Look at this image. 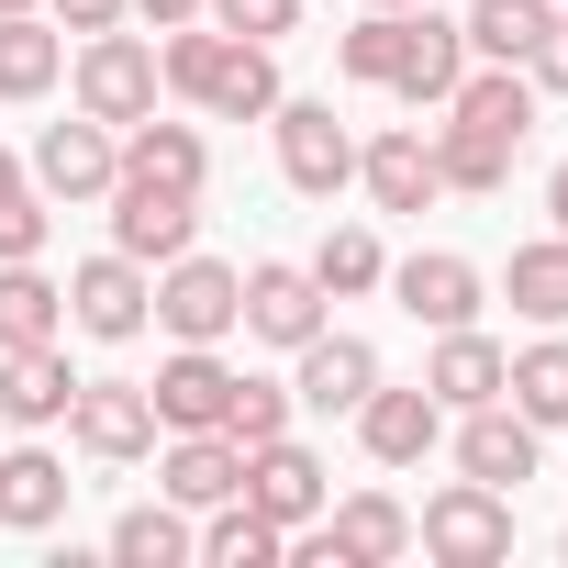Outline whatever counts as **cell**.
Here are the masks:
<instances>
[{
    "label": "cell",
    "mask_w": 568,
    "mask_h": 568,
    "mask_svg": "<svg viewBox=\"0 0 568 568\" xmlns=\"http://www.w3.org/2000/svg\"><path fill=\"white\" fill-rule=\"evenodd\" d=\"M413 546L446 557V568H501V557H513V490H490V479H446V490L413 513Z\"/></svg>",
    "instance_id": "1"
},
{
    "label": "cell",
    "mask_w": 568,
    "mask_h": 568,
    "mask_svg": "<svg viewBox=\"0 0 568 568\" xmlns=\"http://www.w3.org/2000/svg\"><path fill=\"white\" fill-rule=\"evenodd\" d=\"M68 90H79V112H90V123H112V134H123V123H145V112H156V45H145V34H123V23H112V34H79Z\"/></svg>",
    "instance_id": "2"
},
{
    "label": "cell",
    "mask_w": 568,
    "mask_h": 568,
    "mask_svg": "<svg viewBox=\"0 0 568 568\" xmlns=\"http://www.w3.org/2000/svg\"><path fill=\"white\" fill-rule=\"evenodd\" d=\"M145 313H156V267H134L123 245H101V256L68 267V324H79L90 346H134Z\"/></svg>",
    "instance_id": "3"
},
{
    "label": "cell",
    "mask_w": 568,
    "mask_h": 568,
    "mask_svg": "<svg viewBox=\"0 0 568 568\" xmlns=\"http://www.w3.org/2000/svg\"><path fill=\"white\" fill-rule=\"evenodd\" d=\"M234 313H245V267H223V256H201V245L156 267V313H145V324H168L179 346H223Z\"/></svg>",
    "instance_id": "4"
},
{
    "label": "cell",
    "mask_w": 568,
    "mask_h": 568,
    "mask_svg": "<svg viewBox=\"0 0 568 568\" xmlns=\"http://www.w3.org/2000/svg\"><path fill=\"white\" fill-rule=\"evenodd\" d=\"M291 546L313 568H390V557H413V513L390 490H357V501H324V524H302Z\"/></svg>",
    "instance_id": "5"
},
{
    "label": "cell",
    "mask_w": 568,
    "mask_h": 568,
    "mask_svg": "<svg viewBox=\"0 0 568 568\" xmlns=\"http://www.w3.org/2000/svg\"><path fill=\"white\" fill-rule=\"evenodd\" d=\"M156 402H145V379H79V402H68V446L79 457H101V468H134V457H156Z\"/></svg>",
    "instance_id": "6"
},
{
    "label": "cell",
    "mask_w": 568,
    "mask_h": 568,
    "mask_svg": "<svg viewBox=\"0 0 568 568\" xmlns=\"http://www.w3.org/2000/svg\"><path fill=\"white\" fill-rule=\"evenodd\" d=\"M112 245L134 267H168L201 245V190H168V179H112Z\"/></svg>",
    "instance_id": "7"
},
{
    "label": "cell",
    "mask_w": 568,
    "mask_h": 568,
    "mask_svg": "<svg viewBox=\"0 0 568 568\" xmlns=\"http://www.w3.org/2000/svg\"><path fill=\"white\" fill-rule=\"evenodd\" d=\"M267 123H278V179H291L302 201H335L357 179V134L335 123V101H278Z\"/></svg>",
    "instance_id": "8"
},
{
    "label": "cell",
    "mask_w": 568,
    "mask_h": 568,
    "mask_svg": "<svg viewBox=\"0 0 568 568\" xmlns=\"http://www.w3.org/2000/svg\"><path fill=\"white\" fill-rule=\"evenodd\" d=\"M23 179H34L45 201H112V179H123V134L90 123V112H79V123H45Z\"/></svg>",
    "instance_id": "9"
},
{
    "label": "cell",
    "mask_w": 568,
    "mask_h": 568,
    "mask_svg": "<svg viewBox=\"0 0 568 568\" xmlns=\"http://www.w3.org/2000/svg\"><path fill=\"white\" fill-rule=\"evenodd\" d=\"M256 346H313L324 335V278L302 256H256L245 267V313H234Z\"/></svg>",
    "instance_id": "10"
},
{
    "label": "cell",
    "mask_w": 568,
    "mask_h": 568,
    "mask_svg": "<svg viewBox=\"0 0 568 568\" xmlns=\"http://www.w3.org/2000/svg\"><path fill=\"white\" fill-rule=\"evenodd\" d=\"M245 501L267 513V524H324V501H335V479H324V457L302 446V435H267V446H245Z\"/></svg>",
    "instance_id": "11"
},
{
    "label": "cell",
    "mask_w": 568,
    "mask_h": 568,
    "mask_svg": "<svg viewBox=\"0 0 568 568\" xmlns=\"http://www.w3.org/2000/svg\"><path fill=\"white\" fill-rule=\"evenodd\" d=\"M390 291H402V313L424 324V335H446V324H479V256H457V245H413L402 267H390Z\"/></svg>",
    "instance_id": "12"
},
{
    "label": "cell",
    "mask_w": 568,
    "mask_h": 568,
    "mask_svg": "<svg viewBox=\"0 0 568 568\" xmlns=\"http://www.w3.org/2000/svg\"><path fill=\"white\" fill-rule=\"evenodd\" d=\"M357 190H368L379 212H435V201H446V179H435V134H424V123L368 134V145H357Z\"/></svg>",
    "instance_id": "13"
},
{
    "label": "cell",
    "mask_w": 568,
    "mask_h": 568,
    "mask_svg": "<svg viewBox=\"0 0 568 568\" xmlns=\"http://www.w3.org/2000/svg\"><path fill=\"white\" fill-rule=\"evenodd\" d=\"M357 446H368L379 468H424V457L446 446V402H435L424 379H413V390H390V379H379V390L357 402Z\"/></svg>",
    "instance_id": "14"
},
{
    "label": "cell",
    "mask_w": 568,
    "mask_h": 568,
    "mask_svg": "<svg viewBox=\"0 0 568 568\" xmlns=\"http://www.w3.org/2000/svg\"><path fill=\"white\" fill-rule=\"evenodd\" d=\"M156 490H168L179 513H212V501L245 490V446H234L223 424H201V435H156Z\"/></svg>",
    "instance_id": "15"
},
{
    "label": "cell",
    "mask_w": 568,
    "mask_h": 568,
    "mask_svg": "<svg viewBox=\"0 0 568 568\" xmlns=\"http://www.w3.org/2000/svg\"><path fill=\"white\" fill-rule=\"evenodd\" d=\"M291 357H302V379H291L302 413H357V402L379 390V346H368V335H335V324H324V335L291 346Z\"/></svg>",
    "instance_id": "16"
},
{
    "label": "cell",
    "mask_w": 568,
    "mask_h": 568,
    "mask_svg": "<svg viewBox=\"0 0 568 568\" xmlns=\"http://www.w3.org/2000/svg\"><path fill=\"white\" fill-rule=\"evenodd\" d=\"M68 402H79V368H68L57 335H45V346H0V413H12L23 435L68 424Z\"/></svg>",
    "instance_id": "17"
},
{
    "label": "cell",
    "mask_w": 568,
    "mask_h": 568,
    "mask_svg": "<svg viewBox=\"0 0 568 568\" xmlns=\"http://www.w3.org/2000/svg\"><path fill=\"white\" fill-rule=\"evenodd\" d=\"M468 79V34L446 23V12H413L402 23V68H390V101H413V112H446V90Z\"/></svg>",
    "instance_id": "18"
},
{
    "label": "cell",
    "mask_w": 568,
    "mask_h": 568,
    "mask_svg": "<svg viewBox=\"0 0 568 568\" xmlns=\"http://www.w3.org/2000/svg\"><path fill=\"white\" fill-rule=\"evenodd\" d=\"M457 479L524 490V479H535V424H524L513 402H479V413H457Z\"/></svg>",
    "instance_id": "19"
},
{
    "label": "cell",
    "mask_w": 568,
    "mask_h": 568,
    "mask_svg": "<svg viewBox=\"0 0 568 568\" xmlns=\"http://www.w3.org/2000/svg\"><path fill=\"white\" fill-rule=\"evenodd\" d=\"M68 457L57 446H0V524H12V535H57L68 524Z\"/></svg>",
    "instance_id": "20"
},
{
    "label": "cell",
    "mask_w": 568,
    "mask_h": 568,
    "mask_svg": "<svg viewBox=\"0 0 568 568\" xmlns=\"http://www.w3.org/2000/svg\"><path fill=\"white\" fill-rule=\"evenodd\" d=\"M278 101V45H245V34H223V57H212V79H201V112L212 123H267Z\"/></svg>",
    "instance_id": "21"
},
{
    "label": "cell",
    "mask_w": 568,
    "mask_h": 568,
    "mask_svg": "<svg viewBox=\"0 0 568 568\" xmlns=\"http://www.w3.org/2000/svg\"><path fill=\"white\" fill-rule=\"evenodd\" d=\"M446 123H468V134H490V145H524V134H535V79L468 57V79L446 90Z\"/></svg>",
    "instance_id": "22"
},
{
    "label": "cell",
    "mask_w": 568,
    "mask_h": 568,
    "mask_svg": "<svg viewBox=\"0 0 568 568\" xmlns=\"http://www.w3.org/2000/svg\"><path fill=\"white\" fill-rule=\"evenodd\" d=\"M145 402H156V424H168V435H201V424H223V402H234V368H223L212 346H179V357L145 379Z\"/></svg>",
    "instance_id": "23"
},
{
    "label": "cell",
    "mask_w": 568,
    "mask_h": 568,
    "mask_svg": "<svg viewBox=\"0 0 568 568\" xmlns=\"http://www.w3.org/2000/svg\"><path fill=\"white\" fill-rule=\"evenodd\" d=\"M123 179L212 190V134H201V123H168V112H145V123H123Z\"/></svg>",
    "instance_id": "24"
},
{
    "label": "cell",
    "mask_w": 568,
    "mask_h": 568,
    "mask_svg": "<svg viewBox=\"0 0 568 568\" xmlns=\"http://www.w3.org/2000/svg\"><path fill=\"white\" fill-rule=\"evenodd\" d=\"M424 390H435L446 413H479V402H501V346H490L479 324H446V335H435V357H424Z\"/></svg>",
    "instance_id": "25"
},
{
    "label": "cell",
    "mask_w": 568,
    "mask_h": 568,
    "mask_svg": "<svg viewBox=\"0 0 568 568\" xmlns=\"http://www.w3.org/2000/svg\"><path fill=\"white\" fill-rule=\"evenodd\" d=\"M101 546H112V568H190V557H201V524L156 490V501L112 513V535H101Z\"/></svg>",
    "instance_id": "26"
},
{
    "label": "cell",
    "mask_w": 568,
    "mask_h": 568,
    "mask_svg": "<svg viewBox=\"0 0 568 568\" xmlns=\"http://www.w3.org/2000/svg\"><path fill=\"white\" fill-rule=\"evenodd\" d=\"M501 402H513L535 435H557V424H568V335H557V324H535V346H524V357H501Z\"/></svg>",
    "instance_id": "27"
},
{
    "label": "cell",
    "mask_w": 568,
    "mask_h": 568,
    "mask_svg": "<svg viewBox=\"0 0 568 568\" xmlns=\"http://www.w3.org/2000/svg\"><path fill=\"white\" fill-rule=\"evenodd\" d=\"M68 79V34L45 12H0V101H45Z\"/></svg>",
    "instance_id": "28"
},
{
    "label": "cell",
    "mask_w": 568,
    "mask_h": 568,
    "mask_svg": "<svg viewBox=\"0 0 568 568\" xmlns=\"http://www.w3.org/2000/svg\"><path fill=\"white\" fill-rule=\"evenodd\" d=\"M278 557H291V524H267L245 490L201 513V568H278Z\"/></svg>",
    "instance_id": "29"
},
{
    "label": "cell",
    "mask_w": 568,
    "mask_h": 568,
    "mask_svg": "<svg viewBox=\"0 0 568 568\" xmlns=\"http://www.w3.org/2000/svg\"><path fill=\"white\" fill-rule=\"evenodd\" d=\"M45 335H68V291L34 256H0V346H45Z\"/></svg>",
    "instance_id": "30"
},
{
    "label": "cell",
    "mask_w": 568,
    "mask_h": 568,
    "mask_svg": "<svg viewBox=\"0 0 568 568\" xmlns=\"http://www.w3.org/2000/svg\"><path fill=\"white\" fill-rule=\"evenodd\" d=\"M546 12H557V0H468V57L479 68H524L535 57V34H546Z\"/></svg>",
    "instance_id": "31"
},
{
    "label": "cell",
    "mask_w": 568,
    "mask_h": 568,
    "mask_svg": "<svg viewBox=\"0 0 568 568\" xmlns=\"http://www.w3.org/2000/svg\"><path fill=\"white\" fill-rule=\"evenodd\" d=\"M501 291H513V313H524V324H568V234H535V245H513Z\"/></svg>",
    "instance_id": "32"
},
{
    "label": "cell",
    "mask_w": 568,
    "mask_h": 568,
    "mask_svg": "<svg viewBox=\"0 0 568 568\" xmlns=\"http://www.w3.org/2000/svg\"><path fill=\"white\" fill-rule=\"evenodd\" d=\"M302 267L324 278V302H357V291H379V278H390V256H379V234H368V223H335Z\"/></svg>",
    "instance_id": "33"
},
{
    "label": "cell",
    "mask_w": 568,
    "mask_h": 568,
    "mask_svg": "<svg viewBox=\"0 0 568 568\" xmlns=\"http://www.w3.org/2000/svg\"><path fill=\"white\" fill-rule=\"evenodd\" d=\"M424 134H435V179H446V190L490 201V190L513 179V145H490V134H468V123H424Z\"/></svg>",
    "instance_id": "34"
},
{
    "label": "cell",
    "mask_w": 568,
    "mask_h": 568,
    "mask_svg": "<svg viewBox=\"0 0 568 568\" xmlns=\"http://www.w3.org/2000/svg\"><path fill=\"white\" fill-rule=\"evenodd\" d=\"M402 23H413V12H357V23L335 34V68H346L357 90H390V68H402Z\"/></svg>",
    "instance_id": "35"
},
{
    "label": "cell",
    "mask_w": 568,
    "mask_h": 568,
    "mask_svg": "<svg viewBox=\"0 0 568 568\" xmlns=\"http://www.w3.org/2000/svg\"><path fill=\"white\" fill-rule=\"evenodd\" d=\"M291 413H302V402H291V379H245V368H234V402H223V435H234V446L291 435Z\"/></svg>",
    "instance_id": "36"
},
{
    "label": "cell",
    "mask_w": 568,
    "mask_h": 568,
    "mask_svg": "<svg viewBox=\"0 0 568 568\" xmlns=\"http://www.w3.org/2000/svg\"><path fill=\"white\" fill-rule=\"evenodd\" d=\"M45 234H57V201L23 179V190H0V256H45Z\"/></svg>",
    "instance_id": "37"
},
{
    "label": "cell",
    "mask_w": 568,
    "mask_h": 568,
    "mask_svg": "<svg viewBox=\"0 0 568 568\" xmlns=\"http://www.w3.org/2000/svg\"><path fill=\"white\" fill-rule=\"evenodd\" d=\"M201 12L245 45H278V34H302V0H201Z\"/></svg>",
    "instance_id": "38"
},
{
    "label": "cell",
    "mask_w": 568,
    "mask_h": 568,
    "mask_svg": "<svg viewBox=\"0 0 568 568\" xmlns=\"http://www.w3.org/2000/svg\"><path fill=\"white\" fill-rule=\"evenodd\" d=\"M524 79H535V101H568V0L546 12V34H535V57H524Z\"/></svg>",
    "instance_id": "39"
},
{
    "label": "cell",
    "mask_w": 568,
    "mask_h": 568,
    "mask_svg": "<svg viewBox=\"0 0 568 568\" xmlns=\"http://www.w3.org/2000/svg\"><path fill=\"white\" fill-rule=\"evenodd\" d=\"M45 12H57V34H112L134 0H45Z\"/></svg>",
    "instance_id": "40"
},
{
    "label": "cell",
    "mask_w": 568,
    "mask_h": 568,
    "mask_svg": "<svg viewBox=\"0 0 568 568\" xmlns=\"http://www.w3.org/2000/svg\"><path fill=\"white\" fill-rule=\"evenodd\" d=\"M134 12H145L156 34H179V23H201V0H134Z\"/></svg>",
    "instance_id": "41"
},
{
    "label": "cell",
    "mask_w": 568,
    "mask_h": 568,
    "mask_svg": "<svg viewBox=\"0 0 568 568\" xmlns=\"http://www.w3.org/2000/svg\"><path fill=\"white\" fill-rule=\"evenodd\" d=\"M546 223H557V234H568V156H557V168H546Z\"/></svg>",
    "instance_id": "42"
},
{
    "label": "cell",
    "mask_w": 568,
    "mask_h": 568,
    "mask_svg": "<svg viewBox=\"0 0 568 568\" xmlns=\"http://www.w3.org/2000/svg\"><path fill=\"white\" fill-rule=\"evenodd\" d=\"M0 190H23V156H12V145H0Z\"/></svg>",
    "instance_id": "43"
},
{
    "label": "cell",
    "mask_w": 568,
    "mask_h": 568,
    "mask_svg": "<svg viewBox=\"0 0 568 568\" xmlns=\"http://www.w3.org/2000/svg\"><path fill=\"white\" fill-rule=\"evenodd\" d=\"M0 12H45V0H0Z\"/></svg>",
    "instance_id": "44"
},
{
    "label": "cell",
    "mask_w": 568,
    "mask_h": 568,
    "mask_svg": "<svg viewBox=\"0 0 568 568\" xmlns=\"http://www.w3.org/2000/svg\"><path fill=\"white\" fill-rule=\"evenodd\" d=\"M368 12H413V0H368Z\"/></svg>",
    "instance_id": "45"
},
{
    "label": "cell",
    "mask_w": 568,
    "mask_h": 568,
    "mask_svg": "<svg viewBox=\"0 0 568 568\" xmlns=\"http://www.w3.org/2000/svg\"><path fill=\"white\" fill-rule=\"evenodd\" d=\"M0 446H12V413H0Z\"/></svg>",
    "instance_id": "46"
},
{
    "label": "cell",
    "mask_w": 568,
    "mask_h": 568,
    "mask_svg": "<svg viewBox=\"0 0 568 568\" xmlns=\"http://www.w3.org/2000/svg\"><path fill=\"white\" fill-rule=\"evenodd\" d=\"M557 557H568V535H557Z\"/></svg>",
    "instance_id": "47"
}]
</instances>
